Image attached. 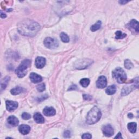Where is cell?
Instances as JSON below:
<instances>
[{"instance_id":"cell-1","label":"cell","mask_w":139,"mask_h":139,"mask_svg":"<svg viewBox=\"0 0 139 139\" xmlns=\"http://www.w3.org/2000/svg\"><path fill=\"white\" fill-rule=\"evenodd\" d=\"M40 29L39 24L33 20L26 19L17 24V29L19 33L24 36L32 37L38 33Z\"/></svg>"},{"instance_id":"cell-2","label":"cell","mask_w":139,"mask_h":139,"mask_svg":"<svg viewBox=\"0 0 139 139\" xmlns=\"http://www.w3.org/2000/svg\"><path fill=\"white\" fill-rule=\"evenodd\" d=\"M102 113L100 109L97 107H93L88 112L86 122L88 124H94L97 122L101 119Z\"/></svg>"},{"instance_id":"cell-3","label":"cell","mask_w":139,"mask_h":139,"mask_svg":"<svg viewBox=\"0 0 139 139\" xmlns=\"http://www.w3.org/2000/svg\"><path fill=\"white\" fill-rule=\"evenodd\" d=\"M31 64V61L28 59L24 60L20 65L16 69L15 72L18 77L20 78L25 77L27 74V69Z\"/></svg>"},{"instance_id":"cell-4","label":"cell","mask_w":139,"mask_h":139,"mask_svg":"<svg viewBox=\"0 0 139 139\" xmlns=\"http://www.w3.org/2000/svg\"><path fill=\"white\" fill-rule=\"evenodd\" d=\"M112 76L119 84L125 83L127 80L125 72L121 68H117L112 71Z\"/></svg>"},{"instance_id":"cell-5","label":"cell","mask_w":139,"mask_h":139,"mask_svg":"<svg viewBox=\"0 0 139 139\" xmlns=\"http://www.w3.org/2000/svg\"><path fill=\"white\" fill-rule=\"evenodd\" d=\"M93 62V60L90 59H81L77 60L74 63V66L77 70H84L91 65Z\"/></svg>"},{"instance_id":"cell-6","label":"cell","mask_w":139,"mask_h":139,"mask_svg":"<svg viewBox=\"0 0 139 139\" xmlns=\"http://www.w3.org/2000/svg\"><path fill=\"white\" fill-rule=\"evenodd\" d=\"M45 46L50 49H54L59 46V42L57 40L50 37L46 38L44 41Z\"/></svg>"},{"instance_id":"cell-7","label":"cell","mask_w":139,"mask_h":139,"mask_svg":"<svg viewBox=\"0 0 139 139\" xmlns=\"http://www.w3.org/2000/svg\"><path fill=\"white\" fill-rule=\"evenodd\" d=\"M138 82H137L135 83V84H133V85H131V86L124 87L122 90L121 95L123 96L127 95L129 93H130L131 92L133 91V90L134 89H135L136 88V89L138 88Z\"/></svg>"},{"instance_id":"cell-8","label":"cell","mask_w":139,"mask_h":139,"mask_svg":"<svg viewBox=\"0 0 139 139\" xmlns=\"http://www.w3.org/2000/svg\"><path fill=\"white\" fill-rule=\"evenodd\" d=\"M102 132L103 134L107 137L111 136L114 133V129L110 124H107L103 127Z\"/></svg>"},{"instance_id":"cell-9","label":"cell","mask_w":139,"mask_h":139,"mask_svg":"<svg viewBox=\"0 0 139 139\" xmlns=\"http://www.w3.org/2000/svg\"><path fill=\"white\" fill-rule=\"evenodd\" d=\"M107 80L104 76H100L96 82V86L99 89H103L107 87Z\"/></svg>"},{"instance_id":"cell-10","label":"cell","mask_w":139,"mask_h":139,"mask_svg":"<svg viewBox=\"0 0 139 139\" xmlns=\"http://www.w3.org/2000/svg\"><path fill=\"white\" fill-rule=\"evenodd\" d=\"M6 103V108L7 110L11 112L14 111L18 107V103L15 101H7L5 102Z\"/></svg>"},{"instance_id":"cell-11","label":"cell","mask_w":139,"mask_h":139,"mask_svg":"<svg viewBox=\"0 0 139 139\" xmlns=\"http://www.w3.org/2000/svg\"><path fill=\"white\" fill-rule=\"evenodd\" d=\"M46 59L42 57H38L35 59V65L38 69L43 68L46 65Z\"/></svg>"},{"instance_id":"cell-12","label":"cell","mask_w":139,"mask_h":139,"mask_svg":"<svg viewBox=\"0 0 139 139\" xmlns=\"http://www.w3.org/2000/svg\"><path fill=\"white\" fill-rule=\"evenodd\" d=\"M56 110L52 107H46L43 110V113L46 116H52L56 114Z\"/></svg>"},{"instance_id":"cell-13","label":"cell","mask_w":139,"mask_h":139,"mask_svg":"<svg viewBox=\"0 0 139 139\" xmlns=\"http://www.w3.org/2000/svg\"><path fill=\"white\" fill-rule=\"evenodd\" d=\"M30 80L33 83H39L43 81L42 77L35 73H31L29 76Z\"/></svg>"},{"instance_id":"cell-14","label":"cell","mask_w":139,"mask_h":139,"mask_svg":"<svg viewBox=\"0 0 139 139\" xmlns=\"http://www.w3.org/2000/svg\"><path fill=\"white\" fill-rule=\"evenodd\" d=\"M19 130L22 135H26L28 134L31 130V127L28 125L22 124L19 126Z\"/></svg>"},{"instance_id":"cell-15","label":"cell","mask_w":139,"mask_h":139,"mask_svg":"<svg viewBox=\"0 0 139 139\" xmlns=\"http://www.w3.org/2000/svg\"><path fill=\"white\" fill-rule=\"evenodd\" d=\"M34 120L35 121V122H37V123L39 124H42V123H44L45 122V119L44 118V117L39 112H37L35 113L34 116Z\"/></svg>"},{"instance_id":"cell-16","label":"cell","mask_w":139,"mask_h":139,"mask_svg":"<svg viewBox=\"0 0 139 139\" xmlns=\"http://www.w3.org/2000/svg\"><path fill=\"white\" fill-rule=\"evenodd\" d=\"M8 123L13 126H17L19 123V121L15 116H10L7 118Z\"/></svg>"},{"instance_id":"cell-17","label":"cell","mask_w":139,"mask_h":139,"mask_svg":"<svg viewBox=\"0 0 139 139\" xmlns=\"http://www.w3.org/2000/svg\"><path fill=\"white\" fill-rule=\"evenodd\" d=\"M24 91V89L21 87H16L10 90V93L13 95H19Z\"/></svg>"},{"instance_id":"cell-18","label":"cell","mask_w":139,"mask_h":139,"mask_svg":"<svg viewBox=\"0 0 139 139\" xmlns=\"http://www.w3.org/2000/svg\"><path fill=\"white\" fill-rule=\"evenodd\" d=\"M116 87L115 85H112L108 87L105 90L107 94L109 95H114L116 92Z\"/></svg>"},{"instance_id":"cell-19","label":"cell","mask_w":139,"mask_h":139,"mask_svg":"<svg viewBox=\"0 0 139 139\" xmlns=\"http://www.w3.org/2000/svg\"><path fill=\"white\" fill-rule=\"evenodd\" d=\"M128 130L131 133H135L137 129V124L135 122H130L127 125Z\"/></svg>"},{"instance_id":"cell-20","label":"cell","mask_w":139,"mask_h":139,"mask_svg":"<svg viewBox=\"0 0 139 139\" xmlns=\"http://www.w3.org/2000/svg\"><path fill=\"white\" fill-rule=\"evenodd\" d=\"M130 26L131 28H133L134 29H135V31L136 32H139V29H138V22L137 21L135 20H132L130 22Z\"/></svg>"},{"instance_id":"cell-21","label":"cell","mask_w":139,"mask_h":139,"mask_svg":"<svg viewBox=\"0 0 139 139\" xmlns=\"http://www.w3.org/2000/svg\"><path fill=\"white\" fill-rule=\"evenodd\" d=\"M102 25V22L101 21H98L96 23H95L94 25H93L91 28H90V29L92 32H96L98 30L101 26Z\"/></svg>"},{"instance_id":"cell-22","label":"cell","mask_w":139,"mask_h":139,"mask_svg":"<svg viewBox=\"0 0 139 139\" xmlns=\"http://www.w3.org/2000/svg\"><path fill=\"white\" fill-rule=\"evenodd\" d=\"M60 39H61L62 41L63 42V43H69V41H70L69 36L64 32H62V33H60Z\"/></svg>"},{"instance_id":"cell-23","label":"cell","mask_w":139,"mask_h":139,"mask_svg":"<svg viewBox=\"0 0 139 139\" xmlns=\"http://www.w3.org/2000/svg\"><path fill=\"white\" fill-rule=\"evenodd\" d=\"M80 83L81 85L83 87L86 88L89 85V84L90 83V81L89 79H88V78H83V79H82L80 81Z\"/></svg>"},{"instance_id":"cell-24","label":"cell","mask_w":139,"mask_h":139,"mask_svg":"<svg viewBox=\"0 0 139 139\" xmlns=\"http://www.w3.org/2000/svg\"><path fill=\"white\" fill-rule=\"evenodd\" d=\"M127 34L122 33L121 31H117L115 33V39H122L126 37Z\"/></svg>"},{"instance_id":"cell-25","label":"cell","mask_w":139,"mask_h":139,"mask_svg":"<svg viewBox=\"0 0 139 139\" xmlns=\"http://www.w3.org/2000/svg\"><path fill=\"white\" fill-rule=\"evenodd\" d=\"M124 66L127 69L130 70L133 68V64L130 60L127 59L124 61Z\"/></svg>"},{"instance_id":"cell-26","label":"cell","mask_w":139,"mask_h":139,"mask_svg":"<svg viewBox=\"0 0 139 139\" xmlns=\"http://www.w3.org/2000/svg\"><path fill=\"white\" fill-rule=\"evenodd\" d=\"M37 89L38 91L41 92L45 91L46 89V86L44 83H41L37 86Z\"/></svg>"},{"instance_id":"cell-27","label":"cell","mask_w":139,"mask_h":139,"mask_svg":"<svg viewBox=\"0 0 139 139\" xmlns=\"http://www.w3.org/2000/svg\"><path fill=\"white\" fill-rule=\"evenodd\" d=\"M9 80H10V77H7L4 78V83H3V82L1 83V90H2L3 89H5L6 87H7L8 82H9Z\"/></svg>"},{"instance_id":"cell-28","label":"cell","mask_w":139,"mask_h":139,"mask_svg":"<svg viewBox=\"0 0 139 139\" xmlns=\"http://www.w3.org/2000/svg\"><path fill=\"white\" fill-rule=\"evenodd\" d=\"M21 117L23 120H29L31 118V114H29L28 113L23 112L22 114Z\"/></svg>"},{"instance_id":"cell-29","label":"cell","mask_w":139,"mask_h":139,"mask_svg":"<svg viewBox=\"0 0 139 139\" xmlns=\"http://www.w3.org/2000/svg\"><path fill=\"white\" fill-rule=\"evenodd\" d=\"M82 138L84 139H90L92 138V135L91 134H90V133H84L82 135Z\"/></svg>"},{"instance_id":"cell-30","label":"cell","mask_w":139,"mask_h":139,"mask_svg":"<svg viewBox=\"0 0 139 139\" xmlns=\"http://www.w3.org/2000/svg\"><path fill=\"white\" fill-rule=\"evenodd\" d=\"M63 136L65 138H70L71 137V132L70 130H65Z\"/></svg>"},{"instance_id":"cell-31","label":"cell","mask_w":139,"mask_h":139,"mask_svg":"<svg viewBox=\"0 0 139 139\" xmlns=\"http://www.w3.org/2000/svg\"><path fill=\"white\" fill-rule=\"evenodd\" d=\"M83 98L85 100H88V101H91L92 99V97L91 95H87V94H84L83 95Z\"/></svg>"},{"instance_id":"cell-32","label":"cell","mask_w":139,"mask_h":139,"mask_svg":"<svg viewBox=\"0 0 139 139\" xmlns=\"http://www.w3.org/2000/svg\"><path fill=\"white\" fill-rule=\"evenodd\" d=\"M77 89V87L76 85H71L68 89V91H71V90H76Z\"/></svg>"},{"instance_id":"cell-33","label":"cell","mask_w":139,"mask_h":139,"mask_svg":"<svg viewBox=\"0 0 139 139\" xmlns=\"http://www.w3.org/2000/svg\"><path fill=\"white\" fill-rule=\"evenodd\" d=\"M115 138H120V139H122V135H121V133L120 132H119L118 134L115 137Z\"/></svg>"},{"instance_id":"cell-34","label":"cell","mask_w":139,"mask_h":139,"mask_svg":"<svg viewBox=\"0 0 139 139\" xmlns=\"http://www.w3.org/2000/svg\"><path fill=\"white\" fill-rule=\"evenodd\" d=\"M6 17H7V15L3 13H2V12L1 11V17L2 18V19H4V18H5Z\"/></svg>"},{"instance_id":"cell-35","label":"cell","mask_w":139,"mask_h":139,"mask_svg":"<svg viewBox=\"0 0 139 139\" xmlns=\"http://www.w3.org/2000/svg\"><path fill=\"white\" fill-rule=\"evenodd\" d=\"M129 1H119V3L121 4H122V5H124L125 4V3H128Z\"/></svg>"},{"instance_id":"cell-36","label":"cell","mask_w":139,"mask_h":139,"mask_svg":"<svg viewBox=\"0 0 139 139\" xmlns=\"http://www.w3.org/2000/svg\"><path fill=\"white\" fill-rule=\"evenodd\" d=\"M128 117L130 118H132L133 117V115L131 113H129L128 115Z\"/></svg>"}]
</instances>
